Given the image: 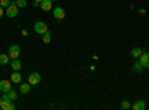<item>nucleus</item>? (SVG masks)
<instances>
[{"instance_id": "1", "label": "nucleus", "mask_w": 149, "mask_h": 110, "mask_svg": "<svg viewBox=\"0 0 149 110\" xmlns=\"http://www.w3.org/2000/svg\"><path fill=\"white\" fill-rule=\"evenodd\" d=\"M18 6L15 5V2L14 3H10L8 8H6V12H5V14H6V17H9V18H15V17H18Z\"/></svg>"}, {"instance_id": "2", "label": "nucleus", "mask_w": 149, "mask_h": 110, "mask_svg": "<svg viewBox=\"0 0 149 110\" xmlns=\"http://www.w3.org/2000/svg\"><path fill=\"white\" fill-rule=\"evenodd\" d=\"M40 80H42V77H40V75H39L37 71L30 73L29 77H27V82L31 85V86H33V85H39V83H40Z\"/></svg>"}, {"instance_id": "3", "label": "nucleus", "mask_w": 149, "mask_h": 110, "mask_svg": "<svg viewBox=\"0 0 149 110\" xmlns=\"http://www.w3.org/2000/svg\"><path fill=\"white\" fill-rule=\"evenodd\" d=\"M34 31L37 33V34H43V33H46L48 31V26H46V22H43V21H37V22H34Z\"/></svg>"}, {"instance_id": "4", "label": "nucleus", "mask_w": 149, "mask_h": 110, "mask_svg": "<svg viewBox=\"0 0 149 110\" xmlns=\"http://www.w3.org/2000/svg\"><path fill=\"white\" fill-rule=\"evenodd\" d=\"M19 54H21V48H19L18 45H12V46L9 48V51H8V55L10 57V59L18 58V57H19Z\"/></svg>"}, {"instance_id": "5", "label": "nucleus", "mask_w": 149, "mask_h": 110, "mask_svg": "<svg viewBox=\"0 0 149 110\" xmlns=\"http://www.w3.org/2000/svg\"><path fill=\"white\" fill-rule=\"evenodd\" d=\"M52 15L58 19V21H61L64 17H66V12H64V9L63 8H60V6H57V8H54L52 9Z\"/></svg>"}, {"instance_id": "6", "label": "nucleus", "mask_w": 149, "mask_h": 110, "mask_svg": "<svg viewBox=\"0 0 149 110\" xmlns=\"http://www.w3.org/2000/svg\"><path fill=\"white\" fill-rule=\"evenodd\" d=\"M10 89H12V80H6V79L0 80V91L2 92H9Z\"/></svg>"}, {"instance_id": "7", "label": "nucleus", "mask_w": 149, "mask_h": 110, "mask_svg": "<svg viewBox=\"0 0 149 110\" xmlns=\"http://www.w3.org/2000/svg\"><path fill=\"white\" fill-rule=\"evenodd\" d=\"M0 109H3V110H14L15 104H14L12 100H2V103H0Z\"/></svg>"}, {"instance_id": "8", "label": "nucleus", "mask_w": 149, "mask_h": 110, "mask_svg": "<svg viewBox=\"0 0 149 110\" xmlns=\"http://www.w3.org/2000/svg\"><path fill=\"white\" fill-rule=\"evenodd\" d=\"M10 80H12V83H21V80H22L21 73L18 70H14V73L10 75Z\"/></svg>"}, {"instance_id": "9", "label": "nucleus", "mask_w": 149, "mask_h": 110, "mask_svg": "<svg viewBox=\"0 0 149 110\" xmlns=\"http://www.w3.org/2000/svg\"><path fill=\"white\" fill-rule=\"evenodd\" d=\"M39 8H40L42 10H45V12L51 10V8H52V0H43V2H40Z\"/></svg>"}, {"instance_id": "10", "label": "nucleus", "mask_w": 149, "mask_h": 110, "mask_svg": "<svg viewBox=\"0 0 149 110\" xmlns=\"http://www.w3.org/2000/svg\"><path fill=\"white\" fill-rule=\"evenodd\" d=\"M133 110H145L146 109V103L143 100H137V101H134V104L131 106Z\"/></svg>"}, {"instance_id": "11", "label": "nucleus", "mask_w": 149, "mask_h": 110, "mask_svg": "<svg viewBox=\"0 0 149 110\" xmlns=\"http://www.w3.org/2000/svg\"><path fill=\"white\" fill-rule=\"evenodd\" d=\"M148 59H149V52H148V51H143V52H142V55L139 57V63H140L143 67H146Z\"/></svg>"}, {"instance_id": "12", "label": "nucleus", "mask_w": 149, "mask_h": 110, "mask_svg": "<svg viewBox=\"0 0 149 110\" xmlns=\"http://www.w3.org/2000/svg\"><path fill=\"white\" fill-rule=\"evenodd\" d=\"M10 67H12V70H21V67H22V63L18 59V58H15V59H12L10 61Z\"/></svg>"}, {"instance_id": "13", "label": "nucleus", "mask_w": 149, "mask_h": 110, "mask_svg": "<svg viewBox=\"0 0 149 110\" xmlns=\"http://www.w3.org/2000/svg\"><path fill=\"white\" fill-rule=\"evenodd\" d=\"M30 89H31V85L27 82V83H21V86H19V92L21 94H27V92H30Z\"/></svg>"}, {"instance_id": "14", "label": "nucleus", "mask_w": 149, "mask_h": 110, "mask_svg": "<svg viewBox=\"0 0 149 110\" xmlns=\"http://www.w3.org/2000/svg\"><path fill=\"white\" fill-rule=\"evenodd\" d=\"M9 61H10V57H9V55H6V54H2V55H0V64H2V66L9 64Z\"/></svg>"}, {"instance_id": "15", "label": "nucleus", "mask_w": 149, "mask_h": 110, "mask_svg": "<svg viewBox=\"0 0 149 110\" xmlns=\"http://www.w3.org/2000/svg\"><path fill=\"white\" fill-rule=\"evenodd\" d=\"M142 49H140V48H133V49H131V57L133 58H139L140 55H142Z\"/></svg>"}, {"instance_id": "16", "label": "nucleus", "mask_w": 149, "mask_h": 110, "mask_svg": "<svg viewBox=\"0 0 149 110\" xmlns=\"http://www.w3.org/2000/svg\"><path fill=\"white\" fill-rule=\"evenodd\" d=\"M42 42L43 43H49V42H51V31H49V30L42 34Z\"/></svg>"}, {"instance_id": "17", "label": "nucleus", "mask_w": 149, "mask_h": 110, "mask_svg": "<svg viewBox=\"0 0 149 110\" xmlns=\"http://www.w3.org/2000/svg\"><path fill=\"white\" fill-rule=\"evenodd\" d=\"M133 70H134V73H137V75H140V73L143 71V66H142L140 63H134Z\"/></svg>"}, {"instance_id": "18", "label": "nucleus", "mask_w": 149, "mask_h": 110, "mask_svg": "<svg viewBox=\"0 0 149 110\" xmlns=\"http://www.w3.org/2000/svg\"><path fill=\"white\" fill-rule=\"evenodd\" d=\"M8 95H9V100H12V101H15L17 100V97H18V92L14 89V88H12L9 92H8Z\"/></svg>"}, {"instance_id": "19", "label": "nucleus", "mask_w": 149, "mask_h": 110, "mask_svg": "<svg viewBox=\"0 0 149 110\" xmlns=\"http://www.w3.org/2000/svg\"><path fill=\"white\" fill-rule=\"evenodd\" d=\"M15 5H17L18 8H26V6H27V0H17Z\"/></svg>"}, {"instance_id": "20", "label": "nucleus", "mask_w": 149, "mask_h": 110, "mask_svg": "<svg viewBox=\"0 0 149 110\" xmlns=\"http://www.w3.org/2000/svg\"><path fill=\"white\" fill-rule=\"evenodd\" d=\"M121 107L127 110V109H131V104H130V101H128V100H124V101L121 103Z\"/></svg>"}, {"instance_id": "21", "label": "nucleus", "mask_w": 149, "mask_h": 110, "mask_svg": "<svg viewBox=\"0 0 149 110\" xmlns=\"http://www.w3.org/2000/svg\"><path fill=\"white\" fill-rule=\"evenodd\" d=\"M10 3H12L10 0H0V6H2V8H5V9H6V8H8Z\"/></svg>"}, {"instance_id": "22", "label": "nucleus", "mask_w": 149, "mask_h": 110, "mask_svg": "<svg viewBox=\"0 0 149 110\" xmlns=\"http://www.w3.org/2000/svg\"><path fill=\"white\" fill-rule=\"evenodd\" d=\"M139 14H140V15H145V14H146V10L142 8V9H139Z\"/></svg>"}, {"instance_id": "23", "label": "nucleus", "mask_w": 149, "mask_h": 110, "mask_svg": "<svg viewBox=\"0 0 149 110\" xmlns=\"http://www.w3.org/2000/svg\"><path fill=\"white\" fill-rule=\"evenodd\" d=\"M3 9H5V8H2V6H0V18L3 17Z\"/></svg>"}, {"instance_id": "24", "label": "nucleus", "mask_w": 149, "mask_h": 110, "mask_svg": "<svg viewBox=\"0 0 149 110\" xmlns=\"http://www.w3.org/2000/svg\"><path fill=\"white\" fill-rule=\"evenodd\" d=\"M21 34H22V36H29V33H27V30H22V31H21Z\"/></svg>"}, {"instance_id": "25", "label": "nucleus", "mask_w": 149, "mask_h": 110, "mask_svg": "<svg viewBox=\"0 0 149 110\" xmlns=\"http://www.w3.org/2000/svg\"><path fill=\"white\" fill-rule=\"evenodd\" d=\"M34 2H37V3H40V2H43V0H34Z\"/></svg>"}, {"instance_id": "26", "label": "nucleus", "mask_w": 149, "mask_h": 110, "mask_svg": "<svg viewBox=\"0 0 149 110\" xmlns=\"http://www.w3.org/2000/svg\"><path fill=\"white\" fill-rule=\"evenodd\" d=\"M146 67H148V68H149V59H148V64H146Z\"/></svg>"}, {"instance_id": "27", "label": "nucleus", "mask_w": 149, "mask_h": 110, "mask_svg": "<svg viewBox=\"0 0 149 110\" xmlns=\"http://www.w3.org/2000/svg\"><path fill=\"white\" fill-rule=\"evenodd\" d=\"M0 103H2V98H0Z\"/></svg>"}, {"instance_id": "28", "label": "nucleus", "mask_w": 149, "mask_h": 110, "mask_svg": "<svg viewBox=\"0 0 149 110\" xmlns=\"http://www.w3.org/2000/svg\"><path fill=\"white\" fill-rule=\"evenodd\" d=\"M52 2H57V0H52Z\"/></svg>"}]
</instances>
